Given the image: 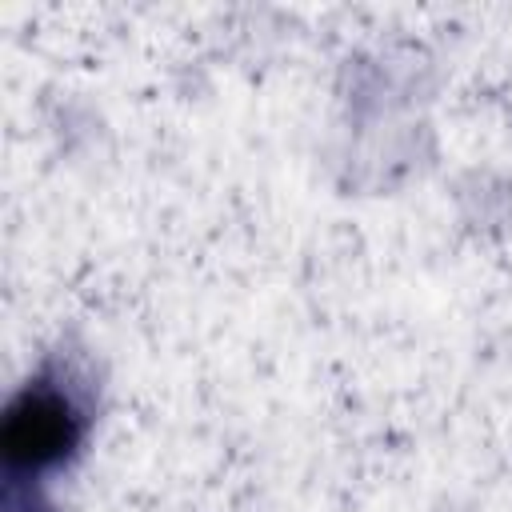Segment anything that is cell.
I'll list each match as a JSON object with an SVG mask.
<instances>
[{
  "label": "cell",
  "instance_id": "obj_1",
  "mask_svg": "<svg viewBox=\"0 0 512 512\" xmlns=\"http://www.w3.org/2000/svg\"><path fill=\"white\" fill-rule=\"evenodd\" d=\"M80 440L76 408L44 388H28L8 404L0 448L4 460L16 468H52L60 464Z\"/></svg>",
  "mask_w": 512,
  "mask_h": 512
}]
</instances>
